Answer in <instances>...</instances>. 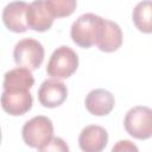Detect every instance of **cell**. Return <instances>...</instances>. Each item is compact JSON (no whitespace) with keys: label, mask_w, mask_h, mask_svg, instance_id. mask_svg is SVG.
Here are the masks:
<instances>
[{"label":"cell","mask_w":152,"mask_h":152,"mask_svg":"<svg viewBox=\"0 0 152 152\" xmlns=\"http://www.w3.org/2000/svg\"><path fill=\"white\" fill-rule=\"evenodd\" d=\"M2 109L12 115L19 116L27 113L33 104V97L30 90L26 91H6L4 90L0 96Z\"/></svg>","instance_id":"cell-8"},{"label":"cell","mask_w":152,"mask_h":152,"mask_svg":"<svg viewBox=\"0 0 152 152\" xmlns=\"http://www.w3.org/2000/svg\"><path fill=\"white\" fill-rule=\"evenodd\" d=\"M126 132L139 140H145L152 135V110L146 106L131 108L124 119Z\"/></svg>","instance_id":"cell-4"},{"label":"cell","mask_w":152,"mask_h":152,"mask_svg":"<svg viewBox=\"0 0 152 152\" xmlns=\"http://www.w3.org/2000/svg\"><path fill=\"white\" fill-rule=\"evenodd\" d=\"M34 84V77L31 70L18 66L7 71L4 76V90L6 91H26Z\"/></svg>","instance_id":"cell-13"},{"label":"cell","mask_w":152,"mask_h":152,"mask_svg":"<svg viewBox=\"0 0 152 152\" xmlns=\"http://www.w3.org/2000/svg\"><path fill=\"white\" fill-rule=\"evenodd\" d=\"M108 142L107 131L97 125L86 126L78 137L80 148L84 152H100L102 151Z\"/></svg>","instance_id":"cell-9"},{"label":"cell","mask_w":152,"mask_h":152,"mask_svg":"<svg viewBox=\"0 0 152 152\" xmlns=\"http://www.w3.org/2000/svg\"><path fill=\"white\" fill-rule=\"evenodd\" d=\"M42 151H62V152H68L69 147L65 144V141L59 138V137H52V139L50 140V142L43 147Z\"/></svg>","instance_id":"cell-16"},{"label":"cell","mask_w":152,"mask_h":152,"mask_svg":"<svg viewBox=\"0 0 152 152\" xmlns=\"http://www.w3.org/2000/svg\"><path fill=\"white\" fill-rule=\"evenodd\" d=\"M44 48L33 38H24L19 40L13 50V58L18 66L28 70H37L44 61Z\"/></svg>","instance_id":"cell-5"},{"label":"cell","mask_w":152,"mask_h":152,"mask_svg":"<svg viewBox=\"0 0 152 152\" xmlns=\"http://www.w3.org/2000/svg\"><path fill=\"white\" fill-rule=\"evenodd\" d=\"M102 23L103 18L94 13L80 15L71 25L70 36L72 42L83 49H89L91 45H95L101 32Z\"/></svg>","instance_id":"cell-1"},{"label":"cell","mask_w":152,"mask_h":152,"mask_svg":"<svg viewBox=\"0 0 152 152\" xmlns=\"http://www.w3.org/2000/svg\"><path fill=\"white\" fill-rule=\"evenodd\" d=\"M84 104L90 114L95 116H104L113 110L115 100L110 91H108L107 89L99 88L88 93V95L86 96Z\"/></svg>","instance_id":"cell-11"},{"label":"cell","mask_w":152,"mask_h":152,"mask_svg":"<svg viewBox=\"0 0 152 152\" xmlns=\"http://www.w3.org/2000/svg\"><path fill=\"white\" fill-rule=\"evenodd\" d=\"M25 1H13L5 6L2 11V21L7 30L15 33H24L27 30L26 25V10Z\"/></svg>","instance_id":"cell-10"},{"label":"cell","mask_w":152,"mask_h":152,"mask_svg":"<svg viewBox=\"0 0 152 152\" xmlns=\"http://www.w3.org/2000/svg\"><path fill=\"white\" fill-rule=\"evenodd\" d=\"M151 0H144L139 2L133 12H132V20L135 27L142 33H151L152 32V24H151Z\"/></svg>","instance_id":"cell-14"},{"label":"cell","mask_w":152,"mask_h":152,"mask_svg":"<svg viewBox=\"0 0 152 152\" xmlns=\"http://www.w3.org/2000/svg\"><path fill=\"white\" fill-rule=\"evenodd\" d=\"M78 68V56L69 46L62 45L57 48L46 65V72L52 78H69Z\"/></svg>","instance_id":"cell-3"},{"label":"cell","mask_w":152,"mask_h":152,"mask_svg":"<svg viewBox=\"0 0 152 152\" xmlns=\"http://www.w3.org/2000/svg\"><path fill=\"white\" fill-rule=\"evenodd\" d=\"M112 150H113V152L114 151H134V152H137L138 147L129 140H120L116 142L115 146H113Z\"/></svg>","instance_id":"cell-17"},{"label":"cell","mask_w":152,"mask_h":152,"mask_svg":"<svg viewBox=\"0 0 152 152\" xmlns=\"http://www.w3.org/2000/svg\"><path fill=\"white\" fill-rule=\"evenodd\" d=\"M21 135L27 146L42 151L53 137V124L48 116L37 115L24 124Z\"/></svg>","instance_id":"cell-2"},{"label":"cell","mask_w":152,"mask_h":152,"mask_svg":"<svg viewBox=\"0 0 152 152\" xmlns=\"http://www.w3.org/2000/svg\"><path fill=\"white\" fill-rule=\"evenodd\" d=\"M53 15L48 8L45 0H34L32 1L26 10V25L27 28L45 32L53 24Z\"/></svg>","instance_id":"cell-6"},{"label":"cell","mask_w":152,"mask_h":152,"mask_svg":"<svg viewBox=\"0 0 152 152\" xmlns=\"http://www.w3.org/2000/svg\"><path fill=\"white\" fill-rule=\"evenodd\" d=\"M0 142H1V128H0Z\"/></svg>","instance_id":"cell-18"},{"label":"cell","mask_w":152,"mask_h":152,"mask_svg":"<svg viewBox=\"0 0 152 152\" xmlns=\"http://www.w3.org/2000/svg\"><path fill=\"white\" fill-rule=\"evenodd\" d=\"M48 8L53 18H64L71 15L77 6L76 0H45Z\"/></svg>","instance_id":"cell-15"},{"label":"cell","mask_w":152,"mask_h":152,"mask_svg":"<svg viewBox=\"0 0 152 152\" xmlns=\"http://www.w3.org/2000/svg\"><path fill=\"white\" fill-rule=\"evenodd\" d=\"M68 96L66 86L57 78L45 80L38 90V100L45 108L59 107Z\"/></svg>","instance_id":"cell-7"},{"label":"cell","mask_w":152,"mask_h":152,"mask_svg":"<svg viewBox=\"0 0 152 152\" xmlns=\"http://www.w3.org/2000/svg\"><path fill=\"white\" fill-rule=\"evenodd\" d=\"M122 44V31L121 27L108 19H103L101 32L95 45L103 52H114L119 50Z\"/></svg>","instance_id":"cell-12"}]
</instances>
